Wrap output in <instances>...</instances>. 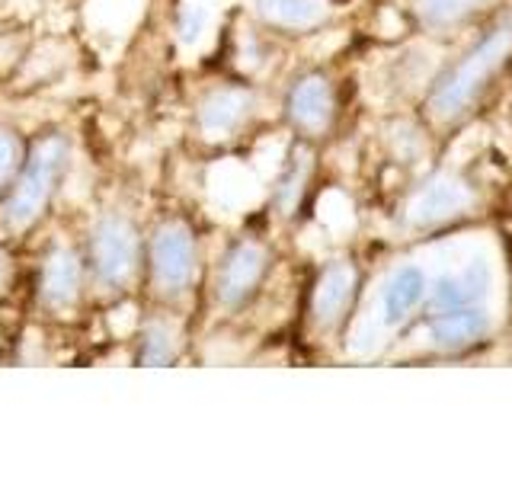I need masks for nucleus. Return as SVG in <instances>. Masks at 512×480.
I'll use <instances>...</instances> for the list:
<instances>
[{
    "label": "nucleus",
    "mask_w": 512,
    "mask_h": 480,
    "mask_svg": "<svg viewBox=\"0 0 512 480\" xmlns=\"http://www.w3.org/2000/svg\"><path fill=\"white\" fill-rule=\"evenodd\" d=\"M512 52V20L500 23L493 32H487L468 55H464L452 71H445L436 87L429 93V116L439 122H455L468 112L480 93L487 90V84L496 77V71L503 68L506 58Z\"/></svg>",
    "instance_id": "nucleus-1"
},
{
    "label": "nucleus",
    "mask_w": 512,
    "mask_h": 480,
    "mask_svg": "<svg viewBox=\"0 0 512 480\" xmlns=\"http://www.w3.org/2000/svg\"><path fill=\"white\" fill-rule=\"evenodd\" d=\"M68 167V141L64 135H45L36 141L23 164L20 173L13 176L10 183V196L4 202V221L13 231H26L32 228L42 212L52 202L55 189L61 183V173Z\"/></svg>",
    "instance_id": "nucleus-2"
},
{
    "label": "nucleus",
    "mask_w": 512,
    "mask_h": 480,
    "mask_svg": "<svg viewBox=\"0 0 512 480\" xmlns=\"http://www.w3.org/2000/svg\"><path fill=\"white\" fill-rule=\"evenodd\" d=\"M90 272L109 292L122 288L138 276L141 263V234L135 221L122 212H106L93 221L90 240H87Z\"/></svg>",
    "instance_id": "nucleus-3"
},
{
    "label": "nucleus",
    "mask_w": 512,
    "mask_h": 480,
    "mask_svg": "<svg viewBox=\"0 0 512 480\" xmlns=\"http://www.w3.org/2000/svg\"><path fill=\"white\" fill-rule=\"evenodd\" d=\"M196 263H199V247L189 224L180 218L160 221L148 247L151 282L157 292L164 298L183 295L192 285V279H196Z\"/></svg>",
    "instance_id": "nucleus-4"
},
{
    "label": "nucleus",
    "mask_w": 512,
    "mask_h": 480,
    "mask_svg": "<svg viewBox=\"0 0 512 480\" xmlns=\"http://www.w3.org/2000/svg\"><path fill=\"white\" fill-rule=\"evenodd\" d=\"M269 269V250L260 240H234V244L224 250L218 272H215V298L221 308L237 311L256 295V288L263 285Z\"/></svg>",
    "instance_id": "nucleus-5"
},
{
    "label": "nucleus",
    "mask_w": 512,
    "mask_h": 480,
    "mask_svg": "<svg viewBox=\"0 0 512 480\" xmlns=\"http://www.w3.org/2000/svg\"><path fill=\"white\" fill-rule=\"evenodd\" d=\"M356 288H359V272L349 260H333L320 269V276L314 282V295H311V317L320 330H333L340 327L352 301H356Z\"/></svg>",
    "instance_id": "nucleus-6"
},
{
    "label": "nucleus",
    "mask_w": 512,
    "mask_h": 480,
    "mask_svg": "<svg viewBox=\"0 0 512 480\" xmlns=\"http://www.w3.org/2000/svg\"><path fill=\"white\" fill-rule=\"evenodd\" d=\"M474 205L471 186L458 180V176H436L407 205V221L413 228H432V224H445L458 215H464Z\"/></svg>",
    "instance_id": "nucleus-7"
},
{
    "label": "nucleus",
    "mask_w": 512,
    "mask_h": 480,
    "mask_svg": "<svg viewBox=\"0 0 512 480\" xmlns=\"http://www.w3.org/2000/svg\"><path fill=\"white\" fill-rule=\"evenodd\" d=\"M333 84L320 74H301L285 96V116L304 135H324L333 122Z\"/></svg>",
    "instance_id": "nucleus-8"
},
{
    "label": "nucleus",
    "mask_w": 512,
    "mask_h": 480,
    "mask_svg": "<svg viewBox=\"0 0 512 480\" xmlns=\"http://www.w3.org/2000/svg\"><path fill=\"white\" fill-rule=\"evenodd\" d=\"M256 96L247 87H218L196 109V128L205 141H228L253 116Z\"/></svg>",
    "instance_id": "nucleus-9"
},
{
    "label": "nucleus",
    "mask_w": 512,
    "mask_h": 480,
    "mask_svg": "<svg viewBox=\"0 0 512 480\" xmlns=\"http://www.w3.org/2000/svg\"><path fill=\"white\" fill-rule=\"evenodd\" d=\"M80 295H84V263H80L77 250L55 247L45 256L39 272V301L48 311L68 314L77 308Z\"/></svg>",
    "instance_id": "nucleus-10"
},
{
    "label": "nucleus",
    "mask_w": 512,
    "mask_h": 480,
    "mask_svg": "<svg viewBox=\"0 0 512 480\" xmlns=\"http://www.w3.org/2000/svg\"><path fill=\"white\" fill-rule=\"evenodd\" d=\"M490 330V314L477 304L468 308H452V311H439L429 317V343L442 349V352H458L474 346L480 336Z\"/></svg>",
    "instance_id": "nucleus-11"
},
{
    "label": "nucleus",
    "mask_w": 512,
    "mask_h": 480,
    "mask_svg": "<svg viewBox=\"0 0 512 480\" xmlns=\"http://www.w3.org/2000/svg\"><path fill=\"white\" fill-rule=\"evenodd\" d=\"M490 285V269L484 260H474L461 276H445L436 282L429 295V314L439 311H452V308H468V304H477L487 295Z\"/></svg>",
    "instance_id": "nucleus-12"
},
{
    "label": "nucleus",
    "mask_w": 512,
    "mask_h": 480,
    "mask_svg": "<svg viewBox=\"0 0 512 480\" xmlns=\"http://www.w3.org/2000/svg\"><path fill=\"white\" fill-rule=\"evenodd\" d=\"M253 10L272 29L308 32L330 16V0H253Z\"/></svg>",
    "instance_id": "nucleus-13"
},
{
    "label": "nucleus",
    "mask_w": 512,
    "mask_h": 480,
    "mask_svg": "<svg viewBox=\"0 0 512 480\" xmlns=\"http://www.w3.org/2000/svg\"><path fill=\"white\" fill-rule=\"evenodd\" d=\"M426 298V276L420 266H400L384 285L381 308H384V324H404V320L420 308Z\"/></svg>",
    "instance_id": "nucleus-14"
},
{
    "label": "nucleus",
    "mask_w": 512,
    "mask_h": 480,
    "mask_svg": "<svg viewBox=\"0 0 512 480\" xmlns=\"http://www.w3.org/2000/svg\"><path fill=\"white\" fill-rule=\"evenodd\" d=\"M311 167H314L311 151L295 148L292 154H288L285 167L276 180V189H272V205H276V212L282 218L295 215V208L304 196V186H308V180H311Z\"/></svg>",
    "instance_id": "nucleus-15"
},
{
    "label": "nucleus",
    "mask_w": 512,
    "mask_h": 480,
    "mask_svg": "<svg viewBox=\"0 0 512 480\" xmlns=\"http://www.w3.org/2000/svg\"><path fill=\"white\" fill-rule=\"evenodd\" d=\"M180 346H183L180 324H176V320H167V317H154L141 330L138 362L141 365H167L180 356Z\"/></svg>",
    "instance_id": "nucleus-16"
},
{
    "label": "nucleus",
    "mask_w": 512,
    "mask_h": 480,
    "mask_svg": "<svg viewBox=\"0 0 512 480\" xmlns=\"http://www.w3.org/2000/svg\"><path fill=\"white\" fill-rule=\"evenodd\" d=\"M484 0H416V13L429 29H448L480 10Z\"/></svg>",
    "instance_id": "nucleus-17"
},
{
    "label": "nucleus",
    "mask_w": 512,
    "mask_h": 480,
    "mask_svg": "<svg viewBox=\"0 0 512 480\" xmlns=\"http://www.w3.org/2000/svg\"><path fill=\"white\" fill-rule=\"evenodd\" d=\"M20 164H23L20 135H16L13 128L0 125V192L13 183V176H16V170H20Z\"/></svg>",
    "instance_id": "nucleus-18"
},
{
    "label": "nucleus",
    "mask_w": 512,
    "mask_h": 480,
    "mask_svg": "<svg viewBox=\"0 0 512 480\" xmlns=\"http://www.w3.org/2000/svg\"><path fill=\"white\" fill-rule=\"evenodd\" d=\"M10 276H13V266H10V256L0 250V292L10 285Z\"/></svg>",
    "instance_id": "nucleus-19"
}]
</instances>
